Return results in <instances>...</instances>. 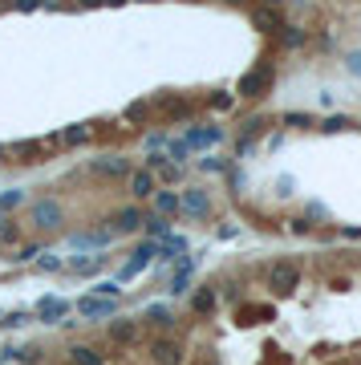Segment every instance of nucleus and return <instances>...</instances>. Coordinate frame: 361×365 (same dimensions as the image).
I'll return each mask as SVG.
<instances>
[{
    "label": "nucleus",
    "mask_w": 361,
    "mask_h": 365,
    "mask_svg": "<svg viewBox=\"0 0 361 365\" xmlns=\"http://www.w3.org/2000/svg\"><path fill=\"white\" fill-rule=\"evenodd\" d=\"M106 0H77V8H102Z\"/></svg>",
    "instance_id": "ea45409f"
},
{
    "label": "nucleus",
    "mask_w": 361,
    "mask_h": 365,
    "mask_svg": "<svg viewBox=\"0 0 361 365\" xmlns=\"http://www.w3.org/2000/svg\"><path fill=\"white\" fill-rule=\"evenodd\" d=\"M90 170H94V175H106V179H126L134 167H130V159H122V154H102V159L90 163Z\"/></svg>",
    "instance_id": "1a4fd4ad"
},
{
    "label": "nucleus",
    "mask_w": 361,
    "mask_h": 365,
    "mask_svg": "<svg viewBox=\"0 0 361 365\" xmlns=\"http://www.w3.org/2000/svg\"><path fill=\"white\" fill-rule=\"evenodd\" d=\"M13 362H21V365H41V345H29V349H13Z\"/></svg>",
    "instance_id": "a878e982"
},
{
    "label": "nucleus",
    "mask_w": 361,
    "mask_h": 365,
    "mask_svg": "<svg viewBox=\"0 0 361 365\" xmlns=\"http://www.w3.org/2000/svg\"><path fill=\"white\" fill-rule=\"evenodd\" d=\"M345 70L353 73V77H361V49H353V53L345 57Z\"/></svg>",
    "instance_id": "e433bc0d"
},
{
    "label": "nucleus",
    "mask_w": 361,
    "mask_h": 365,
    "mask_svg": "<svg viewBox=\"0 0 361 365\" xmlns=\"http://www.w3.org/2000/svg\"><path fill=\"white\" fill-rule=\"evenodd\" d=\"M159 106L167 110L170 118H187V114H191V106H187V102H179V97H167V102H159Z\"/></svg>",
    "instance_id": "bb28decb"
},
{
    "label": "nucleus",
    "mask_w": 361,
    "mask_h": 365,
    "mask_svg": "<svg viewBox=\"0 0 361 365\" xmlns=\"http://www.w3.org/2000/svg\"><path fill=\"white\" fill-rule=\"evenodd\" d=\"M280 41H284L289 49L305 45V29H292V24H284V29H280Z\"/></svg>",
    "instance_id": "c85d7f7f"
},
{
    "label": "nucleus",
    "mask_w": 361,
    "mask_h": 365,
    "mask_svg": "<svg viewBox=\"0 0 361 365\" xmlns=\"http://www.w3.org/2000/svg\"><path fill=\"white\" fill-rule=\"evenodd\" d=\"M154 207H159V216L163 219H170V216L183 211V203H179V195L175 191H154Z\"/></svg>",
    "instance_id": "f3484780"
},
{
    "label": "nucleus",
    "mask_w": 361,
    "mask_h": 365,
    "mask_svg": "<svg viewBox=\"0 0 361 365\" xmlns=\"http://www.w3.org/2000/svg\"><path fill=\"white\" fill-rule=\"evenodd\" d=\"M143 321L146 325H154V329H175V313H170V305H146Z\"/></svg>",
    "instance_id": "4468645a"
},
{
    "label": "nucleus",
    "mask_w": 361,
    "mask_h": 365,
    "mask_svg": "<svg viewBox=\"0 0 361 365\" xmlns=\"http://www.w3.org/2000/svg\"><path fill=\"white\" fill-rule=\"evenodd\" d=\"M146 146H150V150H159V146H167V134H150V138H146Z\"/></svg>",
    "instance_id": "58836bf2"
},
{
    "label": "nucleus",
    "mask_w": 361,
    "mask_h": 365,
    "mask_svg": "<svg viewBox=\"0 0 361 365\" xmlns=\"http://www.w3.org/2000/svg\"><path fill=\"white\" fill-rule=\"evenodd\" d=\"M264 4H268V8H276V4H284V0H264Z\"/></svg>",
    "instance_id": "a19ab883"
},
{
    "label": "nucleus",
    "mask_w": 361,
    "mask_h": 365,
    "mask_svg": "<svg viewBox=\"0 0 361 365\" xmlns=\"http://www.w3.org/2000/svg\"><path fill=\"white\" fill-rule=\"evenodd\" d=\"M33 268H37V272H45V276H53V272H65V260H61V256H49V252H41V256L33 260Z\"/></svg>",
    "instance_id": "4be33fe9"
},
{
    "label": "nucleus",
    "mask_w": 361,
    "mask_h": 365,
    "mask_svg": "<svg viewBox=\"0 0 361 365\" xmlns=\"http://www.w3.org/2000/svg\"><path fill=\"white\" fill-rule=\"evenodd\" d=\"M179 203H183V211L195 219H207L211 216V195L203 191V187H187V191L179 195Z\"/></svg>",
    "instance_id": "6e6552de"
},
{
    "label": "nucleus",
    "mask_w": 361,
    "mask_h": 365,
    "mask_svg": "<svg viewBox=\"0 0 361 365\" xmlns=\"http://www.w3.org/2000/svg\"><path fill=\"white\" fill-rule=\"evenodd\" d=\"M94 296H106V300H118V296H122V289H118V280H97V289H94Z\"/></svg>",
    "instance_id": "7c9ffc66"
},
{
    "label": "nucleus",
    "mask_w": 361,
    "mask_h": 365,
    "mask_svg": "<svg viewBox=\"0 0 361 365\" xmlns=\"http://www.w3.org/2000/svg\"><path fill=\"white\" fill-rule=\"evenodd\" d=\"M4 8H17V13H37V8H45V0H0Z\"/></svg>",
    "instance_id": "c756f323"
},
{
    "label": "nucleus",
    "mask_w": 361,
    "mask_h": 365,
    "mask_svg": "<svg viewBox=\"0 0 361 365\" xmlns=\"http://www.w3.org/2000/svg\"><path fill=\"white\" fill-rule=\"evenodd\" d=\"M114 240V232H86V236H73V248H106Z\"/></svg>",
    "instance_id": "6ab92c4d"
},
{
    "label": "nucleus",
    "mask_w": 361,
    "mask_h": 365,
    "mask_svg": "<svg viewBox=\"0 0 361 365\" xmlns=\"http://www.w3.org/2000/svg\"><path fill=\"white\" fill-rule=\"evenodd\" d=\"M106 4H114V8H118V4H126V0H106Z\"/></svg>",
    "instance_id": "79ce46f5"
},
{
    "label": "nucleus",
    "mask_w": 361,
    "mask_h": 365,
    "mask_svg": "<svg viewBox=\"0 0 361 365\" xmlns=\"http://www.w3.org/2000/svg\"><path fill=\"white\" fill-rule=\"evenodd\" d=\"M216 143H223V130L219 126H191L187 138H183L187 150H203V146H216Z\"/></svg>",
    "instance_id": "f8f14e48"
},
{
    "label": "nucleus",
    "mask_w": 361,
    "mask_h": 365,
    "mask_svg": "<svg viewBox=\"0 0 361 365\" xmlns=\"http://www.w3.org/2000/svg\"><path fill=\"white\" fill-rule=\"evenodd\" d=\"M21 203H24V191H21V187H13V191H4V195H0V216H4V211H17Z\"/></svg>",
    "instance_id": "393cba45"
},
{
    "label": "nucleus",
    "mask_w": 361,
    "mask_h": 365,
    "mask_svg": "<svg viewBox=\"0 0 361 365\" xmlns=\"http://www.w3.org/2000/svg\"><path fill=\"white\" fill-rule=\"evenodd\" d=\"M37 256H41V248L33 243V248H17V256H13V260H21V264H33Z\"/></svg>",
    "instance_id": "c9c22d12"
},
{
    "label": "nucleus",
    "mask_w": 361,
    "mask_h": 365,
    "mask_svg": "<svg viewBox=\"0 0 361 365\" xmlns=\"http://www.w3.org/2000/svg\"><path fill=\"white\" fill-rule=\"evenodd\" d=\"M150 114V106L146 102H134V106H126V122H143Z\"/></svg>",
    "instance_id": "72a5a7b5"
},
{
    "label": "nucleus",
    "mask_w": 361,
    "mask_h": 365,
    "mask_svg": "<svg viewBox=\"0 0 361 365\" xmlns=\"http://www.w3.org/2000/svg\"><path fill=\"white\" fill-rule=\"evenodd\" d=\"M252 24H256L260 33H280V29H284L276 8H256V13H252Z\"/></svg>",
    "instance_id": "2eb2a0df"
},
{
    "label": "nucleus",
    "mask_w": 361,
    "mask_h": 365,
    "mask_svg": "<svg viewBox=\"0 0 361 365\" xmlns=\"http://www.w3.org/2000/svg\"><path fill=\"white\" fill-rule=\"evenodd\" d=\"M199 170H211V175H219V170H227V163H223V159H216V154H207V159H199Z\"/></svg>",
    "instance_id": "f704fd0d"
},
{
    "label": "nucleus",
    "mask_w": 361,
    "mask_h": 365,
    "mask_svg": "<svg viewBox=\"0 0 361 365\" xmlns=\"http://www.w3.org/2000/svg\"><path fill=\"white\" fill-rule=\"evenodd\" d=\"M102 264H106V256H86V260H70V272H77V276H94V272H102Z\"/></svg>",
    "instance_id": "412c9836"
},
{
    "label": "nucleus",
    "mask_w": 361,
    "mask_h": 365,
    "mask_svg": "<svg viewBox=\"0 0 361 365\" xmlns=\"http://www.w3.org/2000/svg\"><path fill=\"white\" fill-rule=\"evenodd\" d=\"M154 256H159V243H154V240L138 243V248H134V260H126V264H122L118 280H134V276H138V272H143L150 260H154Z\"/></svg>",
    "instance_id": "0eeeda50"
},
{
    "label": "nucleus",
    "mask_w": 361,
    "mask_h": 365,
    "mask_svg": "<svg viewBox=\"0 0 361 365\" xmlns=\"http://www.w3.org/2000/svg\"><path fill=\"white\" fill-rule=\"evenodd\" d=\"M150 357H154V365H183V345L170 337H159L150 341Z\"/></svg>",
    "instance_id": "9d476101"
},
{
    "label": "nucleus",
    "mask_w": 361,
    "mask_h": 365,
    "mask_svg": "<svg viewBox=\"0 0 361 365\" xmlns=\"http://www.w3.org/2000/svg\"><path fill=\"white\" fill-rule=\"evenodd\" d=\"M70 362L73 365H106V357H102L97 349H90V345H73V349H70Z\"/></svg>",
    "instance_id": "a211bd4d"
},
{
    "label": "nucleus",
    "mask_w": 361,
    "mask_h": 365,
    "mask_svg": "<svg viewBox=\"0 0 361 365\" xmlns=\"http://www.w3.org/2000/svg\"><path fill=\"white\" fill-rule=\"evenodd\" d=\"M29 219H33V227H41V232H57V227L65 223V211H61L57 199H33Z\"/></svg>",
    "instance_id": "7ed1b4c3"
},
{
    "label": "nucleus",
    "mask_w": 361,
    "mask_h": 365,
    "mask_svg": "<svg viewBox=\"0 0 361 365\" xmlns=\"http://www.w3.org/2000/svg\"><path fill=\"white\" fill-rule=\"evenodd\" d=\"M110 341L114 345H138L143 341V325L134 316H114L110 321Z\"/></svg>",
    "instance_id": "423d86ee"
},
{
    "label": "nucleus",
    "mask_w": 361,
    "mask_h": 365,
    "mask_svg": "<svg viewBox=\"0 0 361 365\" xmlns=\"http://www.w3.org/2000/svg\"><path fill=\"white\" fill-rule=\"evenodd\" d=\"M211 106H216V110H232V94H216L211 97Z\"/></svg>",
    "instance_id": "4c0bfd02"
},
{
    "label": "nucleus",
    "mask_w": 361,
    "mask_h": 365,
    "mask_svg": "<svg viewBox=\"0 0 361 365\" xmlns=\"http://www.w3.org/2000/svg\"><path fill=\"white\" fill-rule=\"evenodd\" d=\"M70 313H73V305L65 300V296H53V292L33 305V321H41V325H65V329H70L73 325Z\"/></svg>",
    "instance_id": "f257e3e1"
},
{
    "label": "nucleus",
    "mask_w": 361,
    "mask_h": 365,
    "mask_svg": "<svg viewBox=\"0 0 361 365\" xmlns=\"http://www.w3.org/2000/svg\"><path fill=\"white\" fill-rule=\"evenodd\" d=\"M272 90V65H256L240 77V97H264Z\"/></svg>",
    "instance_id": "39448f33"
},
{
    "label": "nucleus",
    "mask_w": 361,
    "mask_h": 365,
    "mask_svg": "<svg viewBox=\"0 0 361 365\" xmlns=\"http://www.w3.org/2000/svg\"><path fill=\"white\" fill-rule=\"evenodd\" d=\"M227 4H243V0H227Z\"/></svg>",
    "instance_id": "37998d69"
},
{
    "label": "nucleus",
    "mask_w": 361,
    "mask_h": 365,
    "mask_svg": "<svg viewBox=\"0 0 361 365\" xmlns=\"http://www.w3.org/2000/svg\"><path fill=\"white\" fill-rule=\"evenodd\" d=\"M191 309H195V313H199V316L216 313V292H211V289H199V292H195V296H191Z\"/></svg>",
    "instance_id": "aec40b11"
},
{
    "label": "nucleus",
    "mask_w": 361,
    "mask_h": 365,
    "mask_svg": "<svg viewBox=\"0 0 361 365\" xmlns=\"http://www.w3.org/2000/svg\"><path fill=\"white\" fill-rule=\"evenodd\" d=\"M345 126H349V118H345V114H333V118L321 122V130H325V134H337V130H345Z\"/></svg>",
    "instance_id": "473e14b6"
},
{
    "label": "nucleus",
    "mask_w": 361,
    "mask_h": 365,
    "mask_svg": "<svg viewBox=\"0 0 361 365\" xmlns=\"http://www.w3.org/2000/svg\"><path fill=\"white\" fill-rule=\"evenodd\" d=\"M13 243H17V223L0 216V248H13Z\"/></svg>",
    "instance_id": "cd10ccee"
},
{
    "label": "nucleus",
    "mask_w": 361,
    "mask_h": 365,
    "mask_svg": "<svg viewBox=\"0 0 361 365\" xmlns=\"http://www.w3.org/2000/svg\"><path fill=\"white\" fill-rule=\"evenodd\" d=\"M126 179H130V195H134V199H150V195L159 191V187H154V175H150V170H146V167L130 170Z\"/></svg>",
    "instance_id": "ddd939ff"
},
{
    "label": "nucleus",
    "mask_w": 361,
    "mask_h": 365,
    "mask_svg": "<svg viewBox=\"0 0 361 365\" xmlns=\"http://www.w3.org/2000/svg\"><path fill=\"white\" fill-rule=\"evenodd\" d=\"M284 126H296V130H305V126H313V114H300V110H289V114H284Z\"/></svg>",
    "instance_id": "2f4dec72"
},
{
    "label": "nucleus",
    "mask_w": 361,
    "mask_h": 365,
    "mask_svg": "<svg viewBox=\"0 0 361 365\" xmlns=\"http://www.w3.org/2000/svg\"><path fill=\"white\" fill-rule=\"evenodd\" d=\"M73 309H77V316H81V321H114V316H118V300H106V296L86 292V296H81Z\"/></svg>",
    "instance_id": "20e7f679"
},
{
    "label": "nucleus",
    "mask_w": 361,
    "mask_h": 365,
    "mask_svg": "<svg viewBox=\"0 0 361 365\" xmlns=\"http://www.w3.org/2000/svg\"><path fill=\"white\" fill-rule=\"evenodd\" d=\"M300 284V268L292 264V260H272L268 268V289L276 292V296H292Z\"/></svg>",
    "instance_id": "f03ea898"
},
{
    "label": "nucleus",
    "mask_w": 361,
    "mask_h": 365,
    "mask_svg": "<svg viewBox=\"0 0 361 365\" xmlns=\"http://www.w3.org/2000/svg\"><path fill=\"white\" fill-rule=\"evenodd\" d=\"M143 227H146V232H150V236H154V240H167V236H170V219H163V216L146 219Z\"/></svg>",
    "instance_id": "b1692460"
},
{
    "label": "nucleus",
    "mask_w": 361,
    "mask_h": 365,
    "mask_svg": "<svg viewBox=\"0 0 361 365\" xmlns=\"http://www.w3.org/2000/svg\"><path fill=\"white\" fill-rule=\"evenodd\" d=\"M114 236H130V232H143V223H146V216H143V207H122V211H114Z\"/></svg>",
    "instance_id": "9b49d317"
},
{
    "label": "nucleus",
    "mask_w": 361,
    "mask_h": 365,
    "mask_svg": "<svg viewBox=\"0 0 361 365\" xmlns=\"http://www.w3.org/2000/svg\"><path fill=\"white\" fill-rule=\"evenodd\" d=\"M33 321V313H24V309H17V313H0V329H21V325H29Z\"/></svg>",
    "instance_id": "5701e85b"
},
{
    "label": "nucleus",
    "mask_w": 361,
    "mask_h": 365,
    "mask_svg": "<svg viewBox=\"0 0 361 365\" xmlns=\"http://www.w3.org/2000/svg\"><path fill=\"white\" fill-rule=\"evenodd\" d=\"M90 138H94V130H90V126H65V130L57 134V143H61V146H86Z\"/></svg>",
    "instance_id": "dca6fc26"
}]
</instances>
